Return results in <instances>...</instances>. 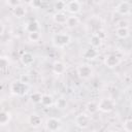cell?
<instances>
[{"instance_id":"6","label":"cell","mask_w":132,"mask_h":132,"mask_svg":"<svg viewBox=\"0 0 132 132\" xmlns=\"http://www.w3.org/2000/svg\"><path fill=\"white\" fill-rule=\"evenodd\" d=\"M60 128H61V121L59 119L52 117V118H48L46 120V122H45V129L47 131L54 132V131L60 130Z\"/></svg>"},{"instance_id":"31","label":"cell","mask_w":132,"mask_h":132,"mask_svg":"<svg viewBox=\"0 0 132 132\" xmlns=\"http://www.w3.org/2000/svg\"><path fill=\"white\" fill-rule=\"evenodd\" d=\"M20 80L23 81V82H25V84H29V81H30V77H29L28 74H22V75L20 76Z\"/></svg>"},{"instance_id":"21","label":"cell","mask_w":132,"mask_h":132,"mask_svg":"<svg viewBox=\"0 0 132 132\" xmlns=\"http://www.w3.org/2000/svg\"><path fill=\"white\" fill-rule=\"evenodd\" d=\"M26 30L28 32H35V31H38L39 30V23L37 21H31L30 23L27 24L26 26Z\"/></svg>"},{"instance_id":"11","label":"cell","mask_w":132,"mask_h":132,"mask_svg":"<svg viewBox=\"0 0 132 132\" xmlns=\"http://www.w3.org/2000/svg\"><path fill=\"white\" fill-rule=\"evenodd\" d=\"M21 62L25 66H30V65H32L34 63V56L29 52H25L21 56Z\"/></svg>"},{"instance_id":"7","label":"cell","mask_w":132,"mask_h":132,"mask_svg":"<svg viewBox=\"0 0 132 132\" xmlns=\"http://www.w3.org/2000/svg\"><path fill=\"white\" fill-rule=\"evenodd\" d=\"M120 64V58L114 55V54H110L107 55L104 58V65L108 68H114Z\"/></svg>"},{"instance_id":"15","label":"cell","mask_w":132,"mask_h":132,"mask_svg":"<svg viewBox=\"0 0 132 132\" xmlns=\"http://www.w3.org/2000/svg\"><path fill=\"white\" fill-rule=\"evenodd\" d=\"M42 123V120H41V117L36 114V113H33L29 117V124L33 127V128H37L41 125Z\"/></svg>"},{"instance_id":"29","label":"cell","mask_w":132,"mask_h":132,"mask_svg":"<svg viewBox=\"0 0 132 132\" xmlns=\"http://www.w3.org/2000/svg\"><path fill=\"white\" fill-rule=\"evenodd\" d=\"M42 5V0H31V6L33 8H39Z\"/></svg>"},{"instance_id":"27","label":"cell","mask_w":132,"mask_h":132,"mask_svg":"<svg viewBox=\"0 0 132 132\" xmlns=\"http://www.w3.org/2000/svg\"><path fill=\"white\" fill-rule=\"evenodd\" d=\"M54 7H55V9H56L57 11H62V10H64V9H65L66 4H65V2H64V1H62V0H58V1L55 3Z\"/></svg>"},{"instance_id":"19","label":"cell","mask_w":132,"mask_h":132,"mask_svg":"<svg viewBox=\"0 0 132 132\" xmlns=\"http://www.w3.org/2000/svg\"><path fill=\"white\" fill-rule=\"evenodd\" d=\"M53 97L51 96V95H48V94H42V96H41V100H40V103L43 105V106H45V107H48V106H52V104H53Z\"/></svg>"},{"instance_id":"33","label":"cell","mask_w":132,"mask_h":132,"mask_svg":"<svg viewBox=\"0 0 132 132\" xmlns=\"http://www.w3.org/2000/svg\"><path fill=\"white\" fill-rule=\"evenodd\" d=\"M128 22L126 21V20H121V21H119L118 22V24H117V26L118 27H128Z\"/></svg>"},{"instance_id":"23","label":"cell","mask_w":132,"mask_h":132,"mask_svg":"<svg viewBox=\"0 0 132 132\" xmlns=\"http://www.w3.org/2000/svg\"><path fill=\"white\" fill-rule=\"evenodd\" d=\"M40 33L38 32V31H35V32H29V34H28V39L30 40V41H32V42H37V41H39V39H40Z\"/></svg>"},{"instance_id":"20","label":"cell","mask_w":132,"mask_h":132,"mask_svg":"<svg viewBox=\"0 0 132 132\" xmlns=\"http://www.w3.org/2000/svg\"><path fill=\"white\" fill-rule=\"evenodd\" d=\"M11 119V114L8 111L2 110L0 111V125H6Z\"/></svg>"},{"instance_id":"12","label":"cell","mask_w":132,"mask_h":132,"mask_svg":"<svg viewBox=\"0 0 132 132\" xmlns=\"http://www.w3.org/2000/svg\"><path fill=\"white\" fill-rule=\"evenodd\" d=\"M66 71V66L62 61H55L53 64V72L56 74H63Z\"/></svg>"},{"instance_id":"17","label":"cell","mask_w":132,"mask_h":132,"mask_svg":"<svg viewBox=\"0 0 132 132\" xmlns=\"http://www.w3.org/2000/svg\"><path fill=\"white\" fill-rule=\"evenodd\" d=\"M90 44L92 47H95V48H98L101 46L102 44V39L100 37H98L95 33L90 37Z\"/></svg>"},{"instance_id":"34","label":"cell","mask_w":132,"mask_h":132,"mask_svg":"<svg viewBox=\"0 0 132 132\" xmlns=\"http://www.w3.org/2000/svg\"><path fill=\"white\" fill-rule=\"evenodd\" d=\"M3 31H4V26L0 23V34H2V33H3Z\"/></svg>"},{"instance_id":"32","label":"cell","mask_w":132,"mask_h":132,"mask_svg":"<svg viewBox=\"0 0 132 132\" xmlns=\"http://www.w3.org/2000/svg\"><path fill=\"white\" fill-rule=\"evenodd\" d=\"M7 3H8L9 6L15 7V6L20 5V0H7Z\"/></svg>"},{"instance_id":"25","label":"cell","mask_w":132,"mask_h":132,"mask_svg":"<svg viewBox=\"0 0 132 132\" xmlns=\"http://www.w3.org/2000/svg\"><path fill=\"white\" fill-rule=\"evenodd\" d=\"M41 96H42V94H41V93H39V92H34V93H32V94H31L30 99H31V101H32V102H34V103H40Z\"/></svg>"},{"instance_id":"28","label":"cell","mask_w":132,"mask_h":132,"mask_svg":"<svg viewBox=\"0 0 132 132\" xmlns=\"http://www.w3.org/2000/svg\"><path fill=\"white\" fill-rule=\"evenodd\" d=\"M9 66V61L5 57H0V69H5Z\"/></svg>"},{"instance_id":"9","label":"cell","mask_w":132,"mask_h":132,"mask_svg":"<svg viewBox=\"0 0 132 132\" xmlns=\"http://www.w3.org/2000/svg\"><path fill=\"white\" fill-rule=\"evenodd\" d=\"M66 8L71 14H76V13H78L80 11L81 6H80V3L77 0H71V1H69L67 3Z\"/></svg>"},{"instance_id":"16","label":"cell","mask_w":132,"mask_h":132,"mask_svg":"<svg viewBox=\"0 0 132 132\" xmlns=\"http://www.w3.org/2000/svg\"><path fill=\"white\" fill-rule=\"evenodd\" d=\"M66 19H67V15L62 11H58L53 15V20L57 24H65Z\"/></svg>"},{"instance_id":"4","label":"cell","mask_w":132,"mask_h":132,"mask_svg":"<svg viewBox=\"0 0 132 132\" xmlns=\"http://www.w3.org/2000/svg\"><path fill=\"white\" fill-rule=\"evenodd\" d=\"M76 72L78 74V76L82 79H88L92 76L93 74V69L91 67V65L89 64H80L79 66H77L76 68Z\"/></svg>"},{"instance_id":"3","label":"cell","mask_w":132,"mask_h":132,"mask_svg":"<svg viewBox=\"0 0 132 132\" xmlns=\"http://www.w3.org/2000/svg\"><path fill=\"white\" fill-rule=\"evenodd\" d=\"M116 107V101L111 98H102L98 103V110L108 113Z\"/></svg>"},{"instance_id":"2","label":"cell","mask_w":132,"mask_h":132,"mask_svg":"<svg viewBox=\"0 0 132 132\" xmlns=\"http://www.w3.org/2000/svg\"><path fill=\"white\" fill-rule=\"evenodd\" d=\"M52 41L56 47H65L66 45H68L70 43L71 38L66 33H57V34L53 35Z\"/></svg>"},{"instance_id":"14","label":"cell","mask_w":132,"mask_h":132,"mask_svg":"<svg viewBox=\"0 0 132 132\" xmlns=\"http://www.w3.org/2000/svg\"><path fill=\"white\" fill-rule=\"evenodd\" d=\"M130 34V31H129V28L128 27H117V30H116V35L118 38H121V39H125L129 36Z\"/></svg>"},{"instance_id":"30","label":"cell","mask_w":132,"mask_h":132,"mask_svg":"<svg viewBox=\"0 0 132 132\" xmlns=\"http://www.w3.org/2000/svg\"><path fill=\"white\" fill-rule=\"evenodd\" d=\"M98 37H100L102 40L103 39H105V37H106V34H105V32H104V30H102V29H98L97 31H96V33H95Z\"/></svg>"},{"instance_id":"13","label":"cell","mask_w":132,"mask_h":132,"mask_svg":"<svg viewBox=\"0 0 132 132\" xmlns=\"http://www.w3.org/2000/svg\"><path fill=\"white\" fill-rule=\"evenodd\" d=\"M78 23H79L78 18L75 16V14H72V15H70V16H67L66 22H65V25H66L67 28L73 29V28H75V27L78 25Z\"/></svg>"},{"instance_id":"24","label":"cell","mask_w":132,"mask_h":132,"mask_svg":"<svg viewBox=\"0 0 132 132\" xmlns=\"http://www.w3.org/2000/svg\"><path fill=\"white\" fill-rule=\"evenodd\" d=\"M123 128L126 132H131L132 131V120L131 118H127L125 121H124V124H123Z\"/></svg>"},{"instance_id":"5","label":"cell","mask_w":132,"mask_h":132,"mask_svg":"<svg viewBox=\"0 0 132 132\" xmlns=\"http://www.w3.org/2000/svg\"><path fill=\"white\" fill-rule=\"evenodd\" d=\"M91 124V118L86 114V113H79L75 117V125L80 128V129H85L88 128Z\"/></svg>"},{"instance_id":"26","label":"cell","mask_w":132,"mask_h":132,"mask_svg":"<svg viewBox=\"0 0 132 132\" xmlns=\"http://www.w3.org/2000/svg\"><path fill=\"white\" fill-rule=\"evenodd\" d=\"M56 106H57V108H59V109H64V108H66V107H67V101H66V99H65V98H59V99L57 100V102H56Z\"/></svg>"},{"instance_id":"18","label":"cell","mask_w":132,"mask_h":132,"mask_svg":"<svg viewBox=\"0 0 132 132\" xmlns=\"http://www.w3.org/2000/svg\"><path fill=\"white\" fill-rule=\"evenodd\" d=\"M86 110L88 113L90 114H94L98 111V103H96L95 101H90L87 103L86 105Z\"/></svg>"},{"instance_id":"10","label":"cell","mask_w":132,"mask_h":132,"mask_svg":"<svg viewBox=\"0 0 132 132\" xmlns=\"http://www.w3.org/2000/svg\"><path fill=\"white\" fill-rule=\"evenodd\" d=\"M82 57L86 60H90V61L91 60H94V59H96L98 57V51H97V48L92 47V46L91 47H88L82 53Z\"/></svg>"},{"instance_id":"1","label":"cell","mask_w":132,"mask_h":132,"mask_svg":"<svg viewBox=\"0 0 132 132\" xmlns=\"http://www.w3.org/2000/svg\"><path fill=\"white\" fill-rule=\"evenodd\" d=\"M29 91L28 84L21 81L20 79L14 80L10 85V92L15 96H25Z\"/></svg>"},{"instance_id":"22","label":"cell","mask_w":132,"mask_h":132,"mask_svg":"<svg viewBox=\"0 0 132 132\" xmlns=\"http://www.w3.org/2000/svg\"><path fill=\"white\" fill-rule=\"evenodd\" d=\"M13 14L16 18H23L26 14V9L22 5H18L15 7H13Z\"/></svg>"},{"instance_id":"8","label":"cell","mask_w":132,"mask_h":132,"mask_svg":"<svg viewBox=\"0 0 132 132\" xmlns=\"http://www.w3.org/2000/svg\"><path fill=\"white\" fill-rule=\"evenodd\" d=\"M117 12L121 15H128L131 12V5L129 4V2L127 1H123L121 2L118 6H117Z\"/></svg>"}]
</instances>
